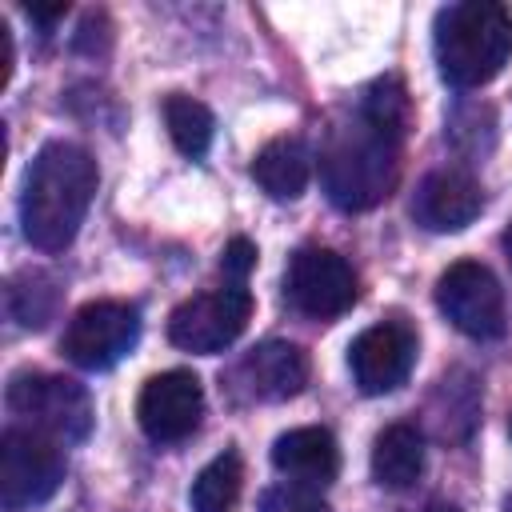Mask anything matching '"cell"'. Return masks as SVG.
<instances>
[{"label":"cell","mask_w":512,"mask_h":512,"mask_svg":"<svg viewBox=\"0 0 512 512\" xmlns=\"http://www.w3.org/2000/svg\"><path fill=\"white\" fill-rule=\"evenodd\" d=\"M240 488H244V460H240V452L224 448L192 480L188 504H192V512H232L240 500Z\"/></svg>","instance_id":"cell-17"},{"label":"cell","mask_w":512,"mask_h":512,"mask_svg":"<svg viewBox=\"0 0 512 512\" xmlns=\"http://www.w3.org/2000/svg\"><path fill=\"white\" fill-rule=\"evenodd\" d=\"M68 460H64V444L12 424L0 436V508L4 512H28L40 508L44 500L56 496V488L64 484Z\"/></svg>","instance_id":"cell-5"},{"label":"cell","mask_w":512,"mask_h":512,"mask_svg":"<svg viewBox=\"0 0 512 512\" xmlns=\"http://www.w3.org/2000/svg\"><path fill=\"white\" fill-rule=\"evenodd\" d=\"M56 304H60V288H56V280H52L48 272H40V268L16 272V276L8 280V288H4V308H8V316H12L20 328H44V324L52 320Z\"/></svg>","instance_id":"cell-18"},{"label":"cell","mask_w":512,"mask_h":512,"mask_svg":"<svg viewBox=\"0 0 512 512\" xmlns=\"http://www.w3.org/2000/svg\"><path fill=\"white\" fill-rule=\"evenodd\" d=\"M260 512H332L316 488H300V484H280L268 488L260 500Z\"/></svg>","instance_id":"cell-20"},{"label":"cell","mask_w":512,"mask_h":512,"mask_svg":"<svg viewBox=\"0 0 512 512\" xmlns=\"http://www.w3.org/2000/svg\"><path fill=\"white\" fill-rule=\"evenodd\" d=\"M500 244H504V256H508V264H512V224L504 228V236H500Z\"/></svg>","instance_id":"cell-24"},{"label":"cell","mask_w":512,"mask_h":512,"mask_svg":"<svg viewBox=\"0 0 512 512\" xmlns=\"http://www.w3.org/2000/svg\"><path fill=\"white\" fill-rule=\"evenodd\" d=\"M284 296L308 320H336L356 304L360 284L352 264L336 248L308 244L284 268Z\"/></svg>","instance_id":"cell-9"},{"label":"cell","mask_w":512,"mask_h":512,"mask_svg":"<svg viewBox=\"0 0 512 512\" xmlns=\"http://www.w3.org/2000/svg\"><path fill=\"white\" fill-rule=\"evenodd\" d=\"M252 268H256V244L244 240V236L228 240L224 252H220V272H224V280H240V284H248V272H252Z\"/></svg>","instance_id":"cell-21"},{"label":"cell","mask_w":512,"mask_h":512,"mask_svg":"<svg viewBox=\"0 0 512 512\" xmlns=\"http://www.w3.org/2000/svg\"><path fill=\"white\" fill-rule=\"evenodd\" d=\"M4 404L24 428H36L60 444H80L88 440L96 412L92 396L80 380L72 376H52V372H16L8 380Z\"/></svg>","instance_id":"cell-4"},{"label":"cell","mask_w":512,"mask_h":512,"mask_svg":"<svg viewBox=\"0 0 512 512\" xmlns=\"http://www.w3.org/2000/svg\"><path fill=\"white\" fill-rule=\"evenodd\" d=\"M252 180L272 200H300L312 180V148L300 136L268 140L252 160Z\"/></svg>","instance_id":"cell-15"},{"label":"cell","mask_w":512,"mask_h":512,"mask_svg":"<svg viewBox=\"0 0 512 512\" xmlns=\"http://www.w3.org/2000/svg\"><path fill=\"white\" fill-rule=\"evenodd\" d=\"M272 468L280 476H288V484L300 488H328L340 472V448L336 436L320 424H304V428H288L276 436L272 444Z\"/></svg>","instance_id":"cell-14"},{"label":"cell","mask_w":512,"mask_h":512,"mask_svg":"<svg viewBox=\"0 0 512 512\" xmlns=\"http://www.w3.org/2000/svg\"><path fill=\"white\" fill-rule=\"evenodd\" d=\"M136 340H140L136 304L92 300V304L72 312V320L60 336V352L84 372H108L136 348Z\"/></svg>","instance_id":"cell-8"},{"label":"cell","mask_w":512,"mask_h":512,"mask_svg":"<svg viewBox=\"0 0 512 512\" xmlns=\"http://www.w3.org/2000/svg\"><path fill=\"white\" fill-rule=\"evenodd\" d=\"M232 380L248 400H292L308 384V352L292 340H264L240 356Z\"/></svg>","instance_id":"cell-13"},{"label":"cell","mask_w":512,"mask_h":512,"mask_svg":"<svg viewBox=\"0 0 512 512\" xmlns=\"http://www.w3.org/2000/svg\"><path fill=\"white\" fill-rule=\"evenodd\" d=\"M504 512H512V496H508V500H504Z\"/></svg>","instance_id":"cell-25"},{"label":"cell","mask_w":512,"mask_h":512,"mask_svg":"<svg viewBox=\"0 0 512 512\" xmlns=\"http://www.w3.org/2000/svg\"><path fill=\"white\" fill-rule=\"evenodd\" d=\"M204 416V384L188 368H172L152 376L140 388L136 400V420L148 440L156 444H180L200 428Z\"/></svg>","instance_id":"cell-10"},{"label":"cell","mask_w":512,"mask_h":512,"mask_svg":"<svg viewBox=\"0 0 512 512\" xmlns=\"http://www.w3.org/2000/svg\"><path fill=\"white\" fill-rule=\"evenodd\" d=\"M436 68L452 88H484L512 60V12L492 0H464L436 12Z\"/></svg>","instance_id":"cell-3"},{"label":"cell","mask_w":512,"mask_h":512,"mask_svg":"<svg viewBox=\"0 0 512 512\" xmlns=\"http://www.w3.org/2000/svg\"><path fill=\"white\" fill-rule=\"evenodd\" d=\"M416 512H460L456 504H448V500H428L424 508H416Z\"/></svg>","instance_id":"cell-23"},{"label":"cell","mask_w":512,"mask_h":512,"mask_svg":"<svg viewBox=\"0 0 512 512\" xmlns=\"http://www.w3.org/2000/svg\"><path fill=\"white\" fill-rule=\"evenodd\" d=\"M436 308L456 332H464L472 340H500L508 328L504 288L492 276V268L480 260H456L440 272Z\"/></svg>","instance_id":"cell-7"},{"label":"cell","mask_w":512,"mask_h":512,"mask_svg":"<svg viewBox=\"0 0 512 512\" xmlns=\"http://www.w3.org/2000/svg\"><path fill=\"white\" fill-rule=\"evenodd\" d=\"M96 184H100V168L88 148L72 140H48L32 156L20 188L24 240L40 252H64L92 208Z\"/></svg>","instance_id":"cell-1"},{"label":"cell","mask_w":512,"mask_h":512,"mask_svg":"<svg viewBox=\"0 0 512 512\" xmlns=\"http://www.w3.org/2000/svg\"><path fill=\"white\" fill-rule=\"evenodd\" d=\"M160 112H164V128H168L172 144H176L184 156L200 160V156L212 148L216 120H212L208 104H200V100L188 96V92H172V96H164V108H160Z\"/></svg>","instance_id":"cell-19"},{"label":"cell","mask_w":512,"mask_h":512,"mask_svg":"<svg viewBox=\"0 0 512 512\" xmlns=\"http://www.w3.org/2000/svg\"><path fill=\"white\" fill-rule=\"evenodd\" d=\"M252 320V292L240 280H224L220 288L196 292L168 316V340L196 356H216L232 348Z\"/></svg>","instance_id":"cell-6"},{"label":"cell","mask_w":512,"mask_h":512,"mask_svg":"<svg viewBox=\"0 0 512 512\" xmlns=\"http://www.w3.org/2000/svg\"><path fill=\"white\" fill-rule=\"evenodd\" d=\"M508 436H512V420H508Z\"/></svg>","instance_id":"cell-26"},{"label":"cell","mask_w":512,"mask_h":512,"mask_svg":"<svg viewBox=\"0 0 512 512\" xmlns=\"http://www.w3.org/2000/svg\"><path fill=\"white\" fill-rule=\"evenodd\" d=\"M484 212V188L464 168H436L412 192V220L428 232H460Z\"/></svg>","instance_id":"cell-12"},{"label":"cell","mask_w":512,"mask_h":512,"mask_svg":"<svg viewBox=\"0 0 512 512\" xmlns=\"http://www.w3.org/2000/svg\"><path fill=\"white\" fill-rule=\"evenodd\" d=\"M404 132H392L364 108L336 124L320 148V184L340 212H368L392 196L400 180Z\"/></svg>","instance_id":"cell-2"},{"label":"cell","mask_w":512,"mask_h":512,"mask_svg":"<svg viewBox=\"0 0 512 512\" xmlns=\"http://www.w3.org/2000/svg\"><path fill=\"white\" fill-rule=\"evenodd\" d=\"M416 364V332L400 320H380L348 344V368L364 396L396 392Z\"/></svg>","instance_id":"cell-11"},{"label":"cell","mask_w":512,"mask_h":512,"mask_svg":"<svg viewBox=\"0 0 512 512\" xmlns=\"http://www.w3.org/2000/svg\"><path fill=\"white\" fill-rule=\"evenodd\" d=\"M424 472V432L416 424H388L372 440V480L380 488H412Z\"/></svg>","instance_id":"cell-16"},{"label":"cell","mask_w":512,"mask_h":512,"mask_svg":"<svg viewBox=\"0 0 512 512\" xmlns=\"http://www.w3.org/2000/svg\"><path fill=\"white\" fill-rule=\"evenodd\" d=\"M32 20H40V24H56V20H64L68 16V4H52V8H24Z\"/></svg>","instance_id":"cell-22"}]
</instances>
